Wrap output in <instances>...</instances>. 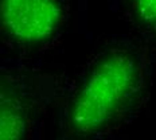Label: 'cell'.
<instances>
[{
    "mask_svg": "<svg viewBox=\"0 0 156 140\" xmlns=\"http://www.w3.org/2000/svg\"><path fill=\"white\" fill-rule=\"evenodd\" d=\"M148 65L140 50L113 45L87 62L58 108L57 140H101L129 124L145 104Z\"/></svg>",
    "mask_w": 156,
    "mask_h": 140,
    "instance_id": "6da1fadb",
    "label": "cell"
},
{
    "mask_svg": "<svg viewBox=\"0 0 156 140\" xmlns=\"http://www.w3.org/2000/svg\"><path fill=\"white\" fill-rule=\"evenodd\" d=\"M0 101L2 140H28L34 108L31 88L16 73L3 70Z\"/></svg>",
    "mask_w": 156,
    "mask_h": 140,
    "instance_id": "3957f363",
    "label": "cell"
},
{
    "mask_svg": "<svg viewBox=\"0 0 156 140\" xmlns=\"http://www.w3.org/2000/svg\"><path fill=\"white\" fill-rule=\"evenodd\" d=\"M62 0H0L3 32L16 45L46 43L62 19Z\"/></svg>",
    "mask_w": 156,
    "mask_h": 140,
    "instance_id": "7a4b0ae2",
    "label": "cell"
},
{
    "mask_svg": "<svg viewBox=\"0 0 156 140\" xmlns=\"http://www.w3.org/2000/svg\"><path fill=\"white\" fill-rule=\"evenodd\" d=\"M128 4L139 24L156 31V0H128Z\"/></svg>",
    "mask_w": 156,
    "mask_h": 140,
    "instance_id": "277c9868",
    "label": "cell"
}]
</instances>
